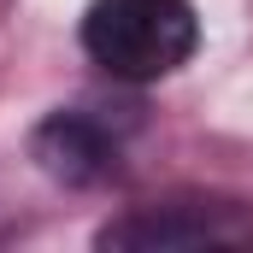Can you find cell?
<instances>
[{
	"label": "cell",
	"instance_id": "obj_3",
	"mask_svg": "<svg viewBox=\"0 0 253 253\" xmlns=\"http://www.w3.org/2000/svg\"><path fill=\"white\" fill-rule=\"evenodd\" d=\"M36 159L53 177H65V183H94V177L112 171L118 135L100 118H88V112H53L47 124L36 129Z\"/></svg>",
	"mask_w": 253,
	"mask_h": 253
},
{
	"label": "cell",
	"instance_id": "obj_1",
	"mask_svg": "<svg viewBox=\"0 0 253 253\" xmlns=\"http://www.w3.org/2000/svg\"><path fill=\"white\" fill-rule=\"evenodd\" d=\"M200 47L189 0H94L83 12V53L118 83H159Z\"/></svg>",
	"mask_w": 253,
	"mask_h": 253
},
{
	"label": "cell",
	"instance_id": "obj_2",
	"mask_svg": "<svg viewBox=\"0 0 253 253\" xmlns=\"http://www.w3.org/2000/svg\"><path fill=\"white\" fill-rule=\"evenodd\" d=\"M253 224L236 218L230 206H212V200H189V206H141L118 224L100 230L106 248H177V242H248Z\"/></svg>",
	"mask_w": 253,
	"mask_h": 253
}]
</instances>
